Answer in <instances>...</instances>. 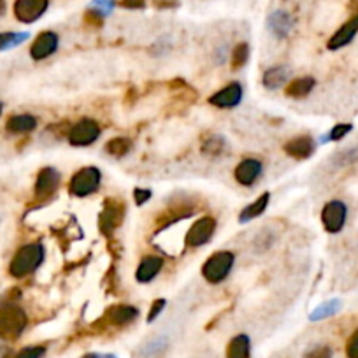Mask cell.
Wrapping results in <instances>:
<instances>
[{"label":"cell","instance_id":"1","mask_svg":"<svg viewBox=\"0 0 358 358\" xmlns=\"http://www.w3.org/2000/svg\"><path fill=\"white\" fill-rule=\"evenodd\" d=\"M44 258H46V249L41 243L25 244L12 256L11 263H9V274L16 279L27 278L32 272L37 271Z\"/></svg>","mask_w":358,"mask_h":358},{"label":"cell","instance_id":"2","mask_svg":"<svg viewBox=\"0 0 358 358\" xmlns=\"http://www.w3.org/2000/svg\"><path fill=\"white\" fill-rule=\"evenodd\" d=\"M28 325V317L23 308L8 301L0 304V339L16 341L21 337Z\"/></svg>","mask_w":358,"mask_h":358},{"label":"cell","instance_id":"3","mask_svg":"<svg viewBox=\"0 0 358 358\" xmlns=\"http://www.w3.org/2000/svg\"><path fill=\"white\" fill-rule=\"evenodd\" d=\"M234 263H236V255L232 252H216L204 262L202 276L211 285L225 281L229 274L232 272Z\"/></svg>","mask_w":358,"mask_h":358},{"label":"cell","instance_id":"4","mask_svg":"<svg viewBox=\"0 0 358 358\" xmlns=\"http://www.w3.org/2000/svg\"><path fill=\"white\" fill-rule=\"evenodd\" d=\"M102 183V172L95 165L83 167L70 178L69 194L74 197H88V195L95 194Z\"/></svg>","mask_w":358,"mask_h":358},{"label":"cell","instance_id":"5","mask_svg":"<svg viewBox=\"0 0 358 358\" xmlns=\"http://www.w3.org/2000/svg\"><path fill=\"white\" fill-rule=\"evenodd\" d=\"M126 206L120 198H106L104 202V209L99 216V229L104 236H111L120 225L123 223L125 218Z\"/></svg>","mask_w":358,"mask_h":358},{"label":"cell","instance_id":"6","mask_svg":"<svg viewBox=\"0 0 358 358\" xmlns=\"http://www.w3.org/2000/svg\"><path fill=\"white\" fill-rule=\"evenodd\" d=\"M214 232H216V220H214V218H198L194 225L190 227V230H188L187 237H185V244H187V248H200V246H206V244L213 239Z\"/></svg>","mask_w":358,"mask_h":358},{"label":"cell","instance_id":"7","mask_svg":"<svg viewBox=\"0 0 358 358\" xmlns=\"http://www.w3.org/2000/svg\"><path fill=\"white\" fill-rule=\"evenodd\" d=\"M348 220V206L343 200H330L321 209V223L328 234H339Z\"/></svg>","mask_w":358,"mask_h":358},{"label":"cell","instance_id":"8","mask_svg":"<svg viewBox=\"0 0 358 358\" xmlns=\"http://www.w3.org/2000/svg\"><path fill=\"white\" fill-rule=\"evenodd\" d=\"M100 125L95 122V120L83 118L69 130V142L73 146H77V148H83V146H90L100 138Z\"/></svg>","mask_w":358,"mask_h":358},{"label":"cell","instance_id":"9","mask_svg":"<svg viewBox=\"0 0 358 358\" xmlns=\"http://www.w3.org/2000/svg\"><path fill=\"white\" fill-rule=\"evenodd\" d=\"M62 183L60 172L55 167H44L39 171L37 179H35L34 194L39 200H48L58 191Z\"/></svg>","mask_w":358,"mask_h":358},{"label":"cell","instance_id":"10","mask_svg":"<svg viewBox=\"0 0 358 358\" xmlns=\"http://www.w3.org/2000/svg\"><path fill=\"white\" fill-rule=\"evenodd\" d=\"M50 8V0H16L15 16L25 25L35 23Z\"/></svg>","mask_w":358,"mask_h":358},{"label":"cell","instance_id":"11","mask_svg":"<svg viewBox=\"0 0 358 358\" xmlns=\"http://www.w3.org/2000/svg\"><path fill=\"white\" fill-rule=\"evenodd\" d=\"M243 84L234 81V83L227 84L225 88L218 90L216 93H213V95L209 97V104L218 107V109H232V107L239 106L241 100H243Z\"/></svg>","mask_w":358,"mask_h":358},{"label":"cell","instance_id":"12","mask_svg":"<svg viewBox=\"0 0 358 358\" xmlns=\"http://www.w3.org/2000/svg\"><path fill=\"white\" fill-rule=\"evenodd\" d=\"M58 42H60V39H58V35L53 30L41 32L35 37V41L32 42L30 57L37 62L46 60L48 57H51L58 50Z\"/></svg>","mask_w":358,"mask_h":358},{"label":"cell","instance_id":"13","mask_svg":"<svg viewBox=\"0 0 358 358\" xmlns=\"http://www.w3.org/2000/svg\"><path fill=\"white\" fill-rule=\"evenodd\" d=\"M283 149H285L286 155L292 156L294 160L302 162L308 160V158H311V156L314 155V151H317V142H314L312 138H309V135H299V138L295 139H290V141L283 146Z\"/></svg>","mask_w":358,"mask_h":358},{"label":"cell","instance_id":"14","mask_svg":"<svg viewBox=\"0 0 358 358\" xmlns=\"http://www.w3.org/2000/svg\"><path fill=\"white\" fill-rule=\"evenodd\" d=\"M263 172L262 162L256 160V158H246V160L241 162L239 165L234 171V178L239 185L243 187H253L260 179Z\"/></svg>","mask_w":358,"mask_h":358},{"label":"cell","instance_id":"15","mask_svg":"<svg viewBox=\"0 0 358 358\" xmlns=\"http://www.w3.org/2000/svg\"><path fill=\"white\" fill-rule=\"evenodd\" d=\"M139 318V309L133 308L130 304H116L111 305L106 311V317L102 320H106L109 325H115V327H126V325L133 323V321Z\"/></svg>","mask_w":358,"mask_h":358},{"label":"cell","instance_id":"16","mask_svg":"<svg viewBox=\"0 0 358 358\" xmlns=\"http://www.w3.org/2000/svg\"><path fill=\"white\" fill-rule=\"evenodd\" d=\"M358 34V15H353L346 23L341 25V28L328 39L327 48L330 51H337L341 48H346Z\"/></svg>","mask_w":358,"mask_h":358},{"label":"cell","instance_id":"17","mask_svg":"<svg viewBox=\"0 0 358 358\" xmlns=\"http://www.w3.org/2000/svg\"><path fill=\"white\" fill-rule=\"evenodd\" d=\"M267 28L274 37L285 39L288 37V34L294 28V18L283 9H278V11L271 12L267 18Z\"/></svg>","mask_w":358,"mask_h":358},{"label":"cell","instance_id":"18","mask_svg":"<svg viewBox=\"0 0 358 358\" xmlns=\"http://www.w3.org/2000/svg\"><path fill=\"white\" fill-rule=\"evenodd\" d=\"M164 269V258L156 255L144 256L139 263L138 271H135V281L138 283H151L156 276L160 274Z\"/></svg>","mask_w":358,"mask_h":358},{"label":"cell","instance_id":"19","mask_svg":"<svg viewBox=\"0 0 358 358\" xmlns=\"http://www.w3.org/2000/svg\"><path fill=\"white\" fill-rule=\"evenodd\" d=\"M314 86H317V79L314 77H297V79H292L286 84L285 93L290 99H304V97H308L314 90Z\"/></svg>","mask_w":358,"mask_h":358},{"label":"cell","instance_id":"20","mask_svg":"<svg viewBox=\"0 0 358 358\" xmlns=\"http://www.w3.org/2000/svg\"><path fill=\"white\" fill-rule=\"evenodd\" d=\"M269 200H271V194H269V191L260 195L255 202H252L249 206H246L243 211H241L239 223H243L244 225V223H249V221L255 220V218L262 216V214L265 213L267 206H269Z\"/></svg>","mask_w":358,"mask_h":358},{"label":"cell","instance_id":"21","mask_svg":"<svg viewBox=\"0 0 358 358\" xmlns=\"http://www.w3.org/2000/svg\"><path fill=\"white\" fill-rule=\"evenodd\" d=\"M290 70L285 65H274L271 69H267L262 76V84L267 90H278L288 81Z\"/></svg>","mask_w":358,"mask_h":358},{"label":"cell","instance_id":"22","mask_svg":"<svg viewBox=\"0 0 358 358\" xmlns=\"http://www.w3.org/2000/svg\"><path fill=\"white\" fill-rule=\"evenodd\" d=\"M227 358H252V339L249 335L239 334L232 337L227 346Z\"/></svg>","mask_w":358,"mask_h":358},{"label":"cell","instance_id":"23","mask_svg":"<svg viewBox=\"0 0 358 358\" xmlns=\"http://www.w3.org/2000/svg\"><path fill=\"white\" fill-rule=\"evenodd\" d=\"M37 129V118L32 115H15L6 123V130L11 133H30Z\"/></svg>","mask_w":358,"mask_h":358},{"label":"cell","instance_id":"24","mask_svg":"<svg viewBox=\"0 0 358 358\" xmlns=\"http://www.w3.org/2000/svg\"><path fill=\"white\" fill-rule=\"evenodd\" d=\"M30 37L28 32H0V51L12 50Z\"/></svg>","mask_w":358,"mask_h":358},{"label":"cell","instance_id":"25","mask_svg":"<svg viewBox=\"0 0 358 358\" xmlns=\"http://www.w3.org/2000/svg\"><path fill=\"white\" fill-rule=\"evenodd\" d=\"M227 149H229V144H227L225 138H221V135H209V138L202 142L204 155L221 156Z\"/></svg>","mask_w":358,"mask_h":358},{"label":"cell","instance_id":"26","mask_svg":"<svg viewBox=\"0 0 358 358\" xmlns=\"http://www.w3.org/2000/svg\"><path fill=\"white\" fill-rule=\"evenodd\" d=\"M339 309H341V301L334 299V301H328V302H325V304L318 305V308L314 309L311 314H309V320L321 321V320H325V318L334 317L335 312L339 311Z\"/></svg>","mask_w":358,"mask_h":358},{"label":"cell","instance_id":"27","mask_svg":"<svg viewBox=\"0 0 358 358\" xmlns=\"http://www.w3.org/2000/svg\"><path fill=\"white\" fill-rule=\"evenodd\" d=\"M104 149H106L107 155L120 158V156L126 155L132 149V141L129 138H115L106 142Z\"/></svg>","mask_w":358,"mask_h":358},{"label":"cell","instance_id":"28","mask_svg":"<svg viewBox=\"0 0 358 358\" xmlns=\"http://www.w3.org/2000/svg\"><path fill=\"white\" fill-rule=\"evenodd\" d=\"M249 60V46L248 42H239L236 48L230 53V65H232L234 70L243 69L244 65L248 64Z\"/></svg>","mask_w":358,"mask_h":358},{"label":"cell","instance_id":"29","mask_svg":"<svg viewBox=\"0 0 358 358\" xmlns=\"http://www.w3.org/2000/svg\"><path fill=\"white\" fill-rule=\"evenodd\" d=\"M353 130V125L351 123H337V125L334 126V129H330V132L325 133L323 139H321V144H325V142H335V141H341V139H344L348 135V133Z\"/></svg>","mask_w":358,"mask_h":358},{"label":"cell","instance_id":"30","mask_svg":"<svg viewBox=\"0 0 358 358\" xmlns=\"http://www.w3.org/2000/svg\"><path fill=\"white\" fill-rule=\"evenodd\" d=\"M167 350V339H153L146 346L141 348L142 358H156L160 357Z\"/></svg>","mask_w":358,"mask_h":358},{"label":"cell","instance_id":"31","mask_svg":"<svg viewBox=\"0 0 358 358\" xmlns=\"http://www.w3.org/2000/svg\"><path fill=\"white\" fill-rule=\"evenodd\" d=\"M116 0H92V9H95V11H99L100 15L106 18L107 15H111L113 12V9L116 8Z\"/></svg>","mask_w":358,"mask_h":358},{"label":"cell","instance_id":"32","mask_svg":"<svg viewBox=\"0 0 358 358\" xmlns=\"http://www.w3.org/2000/svg\"><path fill=\"white\" fill-rule=\"evenodd\" d=\"M44 355H46V348L44 346H27L18 351L15 358H42Z\"/></svg>","mask_w":358,"mask_h":358},{"label":"cell","instance_id":"33","mask_svg":"<svg viewBox=\"0 0 358 358\" xmlns=\"http://www.w3.org/2000/svg\"><path fill=\"white\" fill-rule=\"evenodd\" d=\"M165 305H167V301H165V299H156V301L151 304V309H149L146 321H148V323H153L156 318L160 317V312L164 311Z\"/></svg>","mask_w":358,"mask_h":358},{"label":"cell","instance_id":"34","mask_svg":"<svg viewBox=\"0 0 358 358\" xmlns=\"http://www.w3.org/2000/svg\"><path fill=\"white\" fill-rule=\"evenodd\" d=\"M84 23L92 25V27H102L104 16L100 15L99 11H95V9L90 8L86 12H84Z\"/></svg>","mask_w":358,"mask_h":358},{"label":"cell","instance_id":"35","mask_svg":"<svg viewBox=\"0 0 358 358\" xmlns=\"http://www.w3.org/2000/svg\"><path fill=\"white\" fill-rule=\"evenodd\" d=\"M304 358H332L330 346H314L304 355Z\"/></svg>","mask_w":358,"mask_h":358},{"label":"cell","instance_id":"36","mask_svg":"<svg viewBox=\"0 0 358 358\" xmlns=\"http://www.w3.org/2000/svg\"><path fill=\"white\" fill-rule=\"evenodd\" d=\"M346 357L348 358H358V328L350 335V339L346 343Z\"/></svg>","mask_w":358,"mask_h":358},{"label":"cell","instance_id":"37","mask_svg":"<svg viewBox=\"0 0 358 358\" xmlns=\"http://www.w3.org/2000/svg\"><path fill=\"white\" fill-rule=\"evenodd\" d=\"M151 197H153L151 190H146V188H135V190H133V200H135L138 206H144Z\"/></svg>","mask_w":358,"mask_h":358},{"label":"cell","instance_id":"38","mask_svg":"<svg viewBox=\"0 0 358 358\" xmlns=\"http://www.w3.org/2000/svg\"><path fill=\"white\" fill-rule=\"evenodd\" d=\"M120 6L125 9H132V11H138V9L146 8V0H120Z\"/></svg>","mask_w":358,"mask_h":358},{"label":"cell","instance_id":"39","mask_svg":"<svg viewBox=\"0 0 358 358\" xmlns=\"http://www.w3.org/2000/svg\"><path fill=\"white\" fill-rule=\"evenodd\" d=\"M155 6L160 9L176 8V6H178V0H155Z\"/></svg>","mask_w":358,"mask_h":358},{"label":"cell","instance_id":"40","mask_svg":"<svg viewBox=\"0 0 358 358\" xmlns=\"http://www.w3.org/2000/svg\"><path fill=\"white\" fill-rule=\"evenodd\" d=\"M83 358H116L115 355H99V353H88Z\"/></svg>","mask_w":358,"mask_h":358},{"label":"cell","instance_id":"41","mask_svg":"<svg viewBox=\"0 0 358 358\" xmlns=\"http://www.w3.org/2000/svg\"><path fill=\"white\" fill-rule=\"evenodd\" d=\"M350 11L358 15V0H350Z\"/></svg>","mask_w":358,"mask_h":358},{"label":"cell","instance_id":"42","mask_svg":"<svg viewBox=\"0 0 358 358\" xmlns=\"http://www.w3.org/2000/svg\"><path fill=\"white\" fill-rule=\"evenodd\" d=\"M6 12V0H0V16Z\"/></svg>","mask_w":358,"mask_h":358},{"label":"cell","instance_id":"43","mask_svg":"<svg viewBox=\"0 0 358 358\" xmlns=\"http://www.w3.org/2000/svg\"><path fill=\"white\" fill-rule=\"evenodd\" d=\"M2 109H4V106H2V102H0V116H2Z\"/></svg>","mask_w":358,"mask_h":358}]
</instances>
